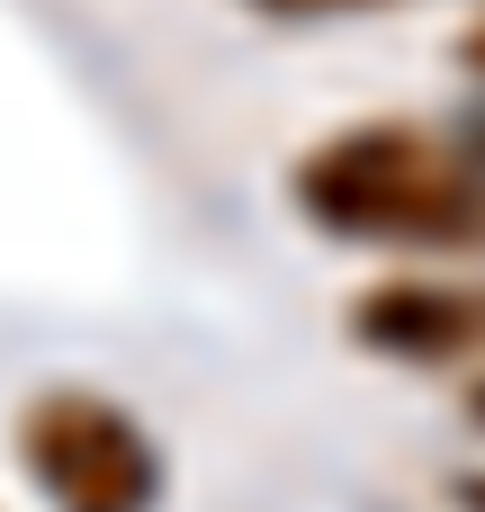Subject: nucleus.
<instances>
[{
    "mask_svg": "<svg viewBox=\"0 0 485 512\" xmlns=\"http://www.w3.org/2000/svg\"><path fill=\"white\" fill-rule=\"evenodd\" d=\"M297 207L306 225L342 243H405V252H477L485 243V153L414 126V117H369L324 135L297 162Z\"/></svg>",
    "mask_w": 485,
    "mask_h": 512,
    "instance_id": "1",
    "label": "nucleus"
},
{
    "mask_svg": "<svg viewBox=\"0 0 485 512\" xmlns=\"http://www.w3.org/2000/svg\"><path fill=\"white\" fill-rule=\"evenodd\" d=\"M18 468L54 512H153L162 504V450L153 432L90 396V387H54L18 414Z\"/></svg>",
    "mask_w": 485,
    "mask_h": 512,
    "instance_id": "2",
    "label": "nucleus"
},
{
    "mask_svg": "<svg viewBox=\"0 0 485 512\" xmlns=\"http://www.w3.org/2000/svg\"><path fill=\"white\" fill-rule=\"evenodd\" d=\"M351 342H369L378 360H405V369L485 360V288H459V279H378L351 306Z\"/></svg>",
    "mask_w": 485,
    "mask_h": 512,
    "instance_id": "3",
    "label": "nucleus"
},
{
    "mask_svg": "<svg viewBox=\"0 0 485 512\" xmlns=\"http://www.w3.org/2000/svg\"><path fill=\"white\" fill-rule=\"evenodd\" d=\"M252 9H279V18H324V9H378V0H252Z\"/></svg>",
    "mask_w": 485,
    "mask_h": 512,
    "instance_id": "4",
    "label": "nucleus"
},
{
    "mask_svg": "<svg viewBox=\"0 0 485 512\" xmlns=\"http://www.w3.org/2000/svg\"><path fill=\"white\" fill-rule=\"evenodd\" d=\"M459 63H468V72H485V18L468 27V36H459Z\"/></svg>",
    "mask_w": 485,
    "mask_h": 512,
    "instance_id": "5",
    "label": "nucleus"
},
{
    "mask_svg": "<svg viewBox=\"0 0 485 512\" xmlns=\"http://www.w3.org/2000/svg\"><path fill=\"white\" fill-rule=\"evenodd\" d=\"M459 504H468V512H485V477H459Z\"/></svg>",
    "mask_w": 485,
    "mask_h": 512,
    "instance_id": "6",
    "label": "nucleus"
},
{
    "mask_svg": "<svg viewBox=\"0 0 485 512\" xmlns=\"http://www.w3.org/2000/svg\"><path fill=\"white\" fill-rule=\"evenodd\" d=\"M477 423H485V387H477Z\"/></svg>",
    "mask_w": 485,
    "mask_h": 512,
    "instance_id": "7",
    "label": "nucleus"
},
{
    "mask_svg": "<svg viewBox=\"0 0 485 512\" xmlns=\"http://www.w3.org/2000/svg\"><path fill=\"white\" fill-rule=\"evenodd\" d=\"M477 144H485V135H477Z\"/></svg>",
    "mask_w": 485,
    "mask_h": 512,
    "instance_id": "8",
    "label": "nucleus"
}]
</instances>
